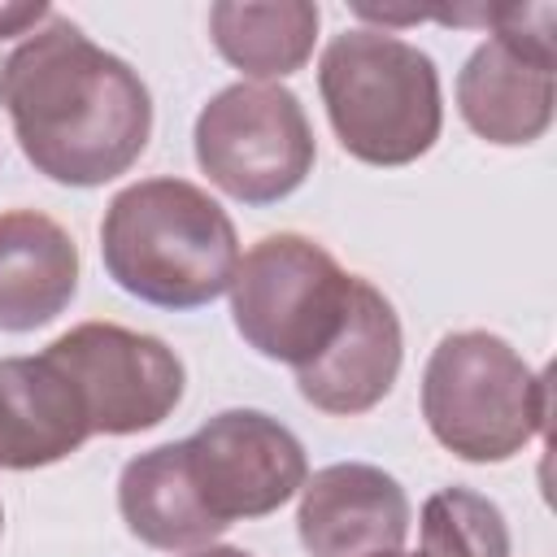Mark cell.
I'll return each mask as SVG.
<instances>
[{
  "instance_id": "1",
  "label": "cell",
  "mask_w": 557,
  "mask_h": 557,
  "mask_svg": "<svg viewBox=\"0 0 557 557\" xmlns=\"http://www.w3.org/2000/svg\"><path fill=\"white\" fill-rule=\"evenodd\" d=\"M0 104L26 161L65 187L126 174L152 135L144 78L61 13L0 48Z\"/></svg>"
},
{
  "instance_id": "2",
  "label": "cell",
  "mask_w": 557,
  "mask_h": 557,
  "mask_svg": "<svg viewBox=\"0 0 557 557\" xmlns=\"http://www.w3.org/2000/svg\"><path fill=\"white\" fill-rule=\"evenodd\" d=\"M100 257L126 296L157 309H200L231 287L239 235L205 187L144 178L109 200Z\"/></svg>"
},
{
  "instance_id": "3",
  "label": "cell",
  "mask_w": 557,
  "mask_h": 557,
  "mask_svg": "<svg viewBox=\"0 0 557 557\" xmlns=\"http://www.w3.org/2000/svg\"><path fill=\"white\" fill-rule=\"evenodd\" d=\"M318 91L339 148L366 165H409L440 139V70L392 30L352 26L335 35L318 61Z\"/></svg>"
},
{
  "instance_id": "4",
  "label": "cell",
  "mask_w": 557,
  "mask_h": 557,
  "mask_svg": "<svg viewBox=\"0 0 557 557\" xmlns=\"http://www.w3.org/2000/svg\"><path fill=\"white\" fill-rule=\"evenodd\" d=\"M422 418L461 461H509L548 422V379L492 331H453L422 370Z\"/></svg>"
},
{
  "instance_id": "5",
  "label": "cell",
  "mask_w": 557,
  "mask_h": 557,
  "mask_svg": "<svg viewBox=\"0 0 557 557\" xmlns=\"http://www.w3.org/2000/svg\"><path fill=\"white\" fill-rule=\"evenodd\" d=\"M352 278L305 235L257 239L231 274V318L248 348L292 370L309 366L344 326Z\"/></svg>"
},
{
  "instance_id": "6",
  "label": "cell",
  "mask_w": 557,
  "mask_h": 557,
  "mask_svg": "<svg viewBox=\"0 0 557 557\" xmlns=\"http://www.w3.org/2000/svg\"><path fill=\"white\" fill-rule=\"evenodd\" d=\"M196 161L218 191L244 205L287 200L318 161L296 91L278 83H231L196 117Z\"/></svg>"
},
{
  "instance_id": "7",
  "label": "cell",
  "mask_w": 557,
  "mask_h": 557,
  "mask_svg": "<svg viewBox=\"0 0 557 557\" xmlns=\"http://www.w3.org/2000/svg\"><path fill=\"white\" fill-rule=\"evenodd\" d=\"M553 4L483 9V26H492V39H483L457 74V109L479 139L518 148L535 144L553 126Z\"/></svg>"
},
{
  "instance_id": "8",
  "label": "cell",
  "mask_w": 557,
  "mask_h": 557,
  "mask_svg": "<svg viewBox=\"0 0 557 557\" xmlns=\"http://www.w3.org/2000/svg\"><path fill=\"white\" fill-rule=\"evenodd\" d=\"M78 387L91 435H139L183 400V361L157 335L117 322H78L44 348Z\"/></svg>"
},
{
  "instance_id": "9",
  "label": "cell",
  "mask_w": 557,
  "mask_h": 557,
  "mask_svg": "<svg viewBox=\"0 0 557 557\" xmlns=\"http://www.w3.org/2000/svg\"><path fill=\"white\" fill-rule=\"evenodd\" d=\"M187 474L213 522L265 518L309 479L300 440L261 409H222L183 440Z\"/></svg>"
},
{
  "instance_id": "10",
  "label": "cell",
  "mask_w": 557,
  "mask_h": 557,
  "mask_svg": "<svg viewBox=\"0 0 557 557\" xmlns=\"http://www.w3.org/2000/svg\"><path fill=\"white\" fill-rule=\"evenodd\" d=\"M296 531L309 557H387L409 535V496L370 461H335L305 479Z\"/></svg>"
},
{
  "instance_id": "11",
  "label": "cell",
  "mask_w": 557,
  "mask_h": 557,
  "mask_svg": "<svg viewBox=\"0 0 557 557\" xmlns=\"http://www.w3.org/2000/svg\"><path fill=\"white\" fill-rule=\"evenodd\" d=\"M400 357H405V339L392 300L374 283L352 278L339 335L309 366L296 370V387L313 409L352 418L374 409L392 392L400 374Z\"/></svg>"
},
{
  "instance_id": "12",
  "label": "cell",
  "mask_w": 557,
  "mask_h": 557,
  "mask_svg": "<svg viewBox=\"0 0 557 557\" xmlns=\"http://www.w3.org/2000/svg\"><path fill=\"white\" fill-rule=\"evenodd\" d=\"M87 440V405L48 352L0 357V470H39L65 461Z\"/></svg>"
},
{
  "instance_id": "13",
  "label": "cell",
  "mask_w": 557,
  "mask_h": 557,
  "mask_svg": "<svg viewBox=\"0 0 557 557\" xmlns=\"http://www.w3.org/2000/svg\"><path fill=\"white\" fill-rule=\"evenodd\" d=\"M78 292V248L39 209L0 213V331L26 335L70 309Z\"/></svg>"
},
{
  "instance_id": "14",
  "label": "cell",
  "mask_w": 557,
  "mask_h": 557,
  "mask_svg": "<svg viewBox=\"0 0 557 557\" xmlns=\"http://www.w3.org/2000/svg\"><path fill=\"white\" fill-rule=\"evenodd\" d=\"M117 509L126 531L161 553H196L209 548L226 527L209 518L187 474L183 440L148 448L122 466L117 479Z\"/></svg>"
},
{
  "instance_id": "15",
  "label": "cell",
  "mask_w": 557,
  "mask_h": 557,
  "mask_svg": "<svg viewBox=\"0 0 557 557\" xmlns=\"http://www.w3.org/2000/svg\"><path fill=\"white\" fill-rule=\"evenodd\" d=\"M318 4L309 0H278V4H239L218 0L209 9V39L239 74L252 83L287 78L305 70L318 39Z\"/></svg>"
},
{
  "instance_id": "16",
  "label": "cell",
  "mask_w": 557,
  "mask_h": 557,
  "mask_svg": "<svg viewBox=\"0 0 557 557\" xmlns=\"http://www.w3.org/2000/svg\"><path fill=\"white\" fill-rule=\"evenodd\" d=\"M418 557H509V522L470 487H440L422 505Z\"/></svg>"
},
{
  "instance_id": "17",
  "label": "cell",
  "mask_w": 557,
  "mask_h": 557,
  "mask_svg": "<svg viewBox=\"0 0 557 557\" xmlns=\"http://www.w3.org/2000/svg\"><path fill=\"white\" fill-rule=\"evenodd\" d=\"M48 13L52 9L44 0H35V4H0V48L13 44V39H22L26 30H35Z\"/></svg>"
},
{
  "instance_id": "18",
  "label": "cell",
  "mask_w": 557,
  "mask_h": 557,
  "mask_svg": "<svg viewBox=\"0 0 557 557\" xmlns=\"http://www.w3.org/2000/svg\"><path fill=\"white\" fill-rule=\"evenodd\" d=\"M187 557H252V553L231 548V544H209V548H196V553H187Z\"/></svg>"
},
{
  "instance_id": "19",
  "label": "cell",
  "mask_w": 557,
  "mask_h": 557,
  "mask_svg": "<svg viewBox=\"0 0 557 557\" xmlns=\"http://www.w3.org/2000/svg\"><path fill=\"white\" fill-rule=\"evenodd\" d=\"M0 527H4V505H0Z\"/></svg>"
},
{
  "instance_id": "20",
  "label": "cell",
  "mask_w": 557,
  "mask_h": 557,
  "mask_svg": "<svg viewBox=\"0 0 557 557\" xmlns=\"http://www.w3.org/2000/svg\"><path fill=\"white\" fill-rule=\"evenodd\" d=\"M387 557H405V553H387Z\"/></svg>"
}]
</instances>
